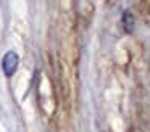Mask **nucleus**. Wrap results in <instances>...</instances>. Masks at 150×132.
Wrapping results in <instances>:
<instances>
[{"label":"nucleus","mask_w":150,"mask_h":132,"mask_svg":"<svg viewBox=\"0 0 150 132\" xmlns=\"http://www.w3.org/2000/svg\"><path fill=\"white\" fill-rule=\"evenodd\" d=\"M18 64H20V56H18L16 52L8 50L7 53L2 58V69H4V74L7 77H11L18 69Z\"/></svg>","instance_id":"nucleus-1"},{"label":"nucleus","mask_w":150,"mask_h":132,"mask_svg":"<svg viewBox=\"0 0 150 132\" xmlns=\"http://www.w3.org/2000/svg\"><path fill=\"white\" fill-rule=\"evenodd\" d=\"M121 21H123V26H124V31L126 32H132L134 31V23H136V19H134V15L129 11V10L123 11Z\"/></svg>","instance_id":"nucleus-2"}]
</instances>
